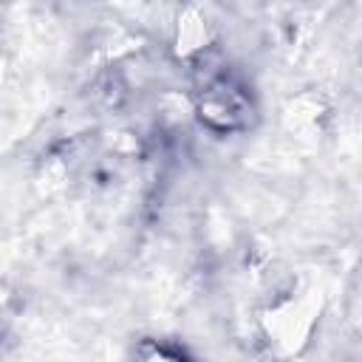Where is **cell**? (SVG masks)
<instances>
[{"label":"cell","instance_id":"obj_2","mask_svg":"<svg viewBox=\"0 0 362 362\" xmlns=\"http://www.w3.org/2000/svg\"><path fill=\"white\" fill-rule=\"evenodd\" d=\"M139 362H184V359H178V356H173V354H164V351H153V354L141 356Z\"/></svg>","mask_w":362,"mask_h":362},{"label":"cell","instance_id":"obj_1","mask_svg":"<svg viewBox=\"0 0 362 362\" xmlns=\"http://www.w3.org/2000/svg\"><path fill=\"white\" fill-rule=\"evenodd\" d=\"M178 42L184 45V51H195L206 42V25L198 17V11H189L184 17V23L178 25Z\"/></svg>","mask_w":362,"mask_h":362}]
</instances>
